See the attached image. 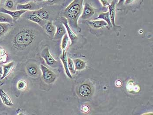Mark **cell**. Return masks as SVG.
<instances>
[{"label": "cell", "mask_w": 153, "mask_h": 115, "mask_svg": "<svg viewBox=\"0 0 153 115\" xmlns=\"http://www.w3.org/2000/svg\"><path fill=\"white\" fill-rule=\"evenodd\" d=\"M27 20L15 28L11 39V47L18 51H25L34 49L44 39L45 33L36 23Z\"/></svg>", "instance_id": "1"}, {"label": "cell", "mask_w": 153, "mask_h": 115, "mask_svg": "<svg viewBox=\"0 0 153 115\" xmlns=\"http://www.w3.org/2000/svg\"><path fill=\"white\" fill-rule=\"evenodd\" d=\"M84 1L72 0L61 10L59 15L67 19L69 25L75 33H81L82 31L78 21L82 12Z\"/></svg>", "instance_id": "2"}, {"label": "cell", "mask_w": 153, "mask_h": 115, "mask_svg": "<svg viewBox=\"0 0 153 115\" xmlns=\"http://www.w3.org/2000/svg\"><path fill=\"white\" fill-rule=\"evenodd\" d=\"M65 7L63 5H48L44 4L41 8L32 11V12L42 20L53 21L54 19H56L58 18L60 12Z\"/></svg>", "instance_id": "3"}, {"label": "cell", "mask_w": 153, "mask_h": 115, "mask_svg": "<svg viewBox=\"0 0 153 115\" xmlns=\"http://www.w3.org/2000/svg\"><path fill=\"white\" fill-rule=\"evenodd\" d=\"M43 3H39L34 1H31L25 3L17 4L16 9L17 10H24L27 11H35L43 6Z\"/></svg>", "instance_id": "4"}, {"label": "cell", "mask_w": 153, "mask_h": 115, "mask_svg": "<svg viewBox=\"0 0 153 115\" xmlns=\"http://www.w3.org/2000/svg\"><path fill=\"white\" fill-rule=\"evenodd\" d=\"M117 2L116 1H112L110 4L108 6L109 12V18L111 24H112V28L117 33V35H119L120 34V32L122 29V27L120 26H118L115 23V17H116V5L117 4Z\"/></svg>", "instance_id": "5"}, {"label": "cell", "mask_w": 153, "mask_h": 115, "mask_svg": "<svg viewBox=\"0 0 153 115\" xmlns=\"http://www.w3.org/2000/svg\"><path fill=\"white\" fill-rule=\"evenodd\" d=\"M143 2V0H125L123 11L126 13L128 12H135L140 9Z\"/></svg>", "instance_id": "6"}, {"label": "cell", "mask_w": 153, "mask_h": 115, "mask_svg": "<svg viewBox=\"0 0 153 115\" xmlns=\"http://www.w3.org/2000/svg\"><path fill=\"white\" fill-rule=\"evenodd\" d=\"M43 81L48 84L53 83L56 79V75L54 72L43 65H40Z\"/></svg>", "instance_id": "7"}, {"label": "cell", "mask_w": 153, "mask_h": 115, "mask_svg": "<svg viewBox=\"0 0 153 115\" xmlns=\"http://www.w3.org/2000/svg\"><path fill=\"white\" fill-rule=\"evenodd\" d=\"M53 23L56 28V31L53 39L55 41H60L62 40L64 35L67 33L66 28L59 18L55 20L53 22Z\"/></svg>", "instance_id": "8"}, {"label": "cell", "mask_w": 153, "mask_h": 115, "mask_svg": "<svg viewBox=\"0 0 153 115\" xmlns=\"http://www.w3.org/2000/svg\"><path fill=\"white\" fill-rule=\"evenodd\" d=\"M41 56L49 66L53 68L58 67L59 63L58 61L54 59L51 54L48 47H46L42 50L41 52Z\"/></svg>", "instance_id": "9"}, {"label": "cell", "mask_w": 153, "mask_h": 115, "mask_svg": "<svg viewBox=\"0 0 153 115\" xmlns=\"http://www.w3.org/2000/svg\"><path fill=\"white\" fill-rule=\"evenodd\" d=\"M96 9L88 2H86L83 4V8L82 15L80 18L82 20L90 19L95 15Z\"/></svg>", "instance_id": "10"}, {"label": "cell", "mask_w": 153, "mask_h": 115, "mask_svg": "<svg viewBox=\"0 0 153 115\" xmlns=\"http://www.w3.org/2000/svg\"><path fill=\"white\" fill-rule=\"evenodd\" d=\"M22 16L25 19L27 20L30 21L34 23L38 24L42 28H43V26L46 24L47 21L44 20L40 18L39 17L33 14L31 11H28L22 15Z\"/></svg>", "instance_id": "11"}, {"label": "cell", "mask_w": 153, "mask_h": 115, "mask_svg": "<svg viewBox=\"0 0 153 115\" xmlns=\"http://www.w3.org/2000/svg\"><path fill=\"white\" fill-rule=\"evenodd\" d=\"M27 12H28V11L24 10H13V11L7 10V9L4 7H1L0 8V12L9 15L13 19L14 22L17 21L18 19H19L22 16V15Z\"/></svg>", "instance_id": "12"}, {"label": "cell", "mask_w": 153, "mask_h": 115, "mask_svg": "<svg viewBox=\"0 0 153 115\" xmlns=\"http://www.w3.org/2000/svg\"><path fill=\"white\" fill-rule=\"evenodd\" d=\"M58 18H59L60 22L65 25L66 30H67V33H68V36L69 38L71 39V43L70 45V46H71L73 44L74 42H75V40L78 39V37L76 35V33L71 30V29L70 27L67 19L64 17L61 16L59 17Z\"/></svg>", "instance_id": "13"}, {"label": "cell", "mask_w": 153, "mask_h": 115, "mask_svg": "<svg viewBox=\"0 0 153 115\" xmlns=\"http://www.w3.org/2000/svg\"><path fill=\"white\" fill-rule=\"evenodd\" d=\"M42 29L50 39H53L56 31V28L53 24V21H47Z\"/></svg>", "instance_id": "14"}, {"label": "cell", "mask_w": 153, "mask_h": 115, "mask_svg": "<svg viewBox=\"0 0 153 115\" xmlns=\"http://www.w3.org/2000/svg\"><path fill=\"white\" fill-rule=\"evenodd\" d=\"M91 86L87 83L81 85L78 89V93L80 97L83 99H86L90 96L92 93Z\"/></svg>", "instance_id": "15"}, {"label": "cell", "mask_w": 153, "mask_h": 115, "mask_svg": "<svg viewBox=\"0 0 153 115\" xmlns=\"http://www.w3.org/2000/svg\"><path fill=\"white\" fill-rule=\"evenodd\" d=\"M88 22V23L91 27L94 29H102L104 27L108 26L107 23L103 20H89Z\"/></svg>", "instance_id": "16"}, {"label": "cell", "mask_w": 153, "mask_h": 115, "mask_svg": "<svg viewBox=\"0 0 153 115\" xmlns=\"http://www.w3.org/2000/svg\"><path fill=\"white\" fill-rule=\"evenodd\" d=\"M102 19L105 21L107 23L108 26L107 27L108 30H110L112 29V24H111L109 18V12L107 11L106 12H102L99 14V16L95 18L94 20Z\"/></svg>", "instance_id": "17"}, {"label": "cell", "mask_w": 153, "mask_h": 115, "mask_svg": "<svg viewBox=\"0 0 153 115\" xmlns=\"http://www.w3.org/2000/svg\"><path fill=\"white\" fill-rule=\"evenodd\" d=\"M0 98L3 103L7 106H12L13 105V103L11 98L7 94L6 92L2 89H0Z\"/></svg>", "instance_id": "18"}, {"label": "cell", "mask_w": 153, "mask_h": 115, "mask_svg": "<svg viewBox=\"0 0 153 115\" xmlns=\"http://www.w3.org/2000/svg\"><path fill=\"white\" fill-rule=\"evenodd\" d=\"M14 62H11L7 65H4L3 66V73L2 76L1 78V80H3L7 77L11 72H12V69L14 67Z\"/></svg>", "instance_id": "19"}, {"label": "cell", "mask_w": 153, "mask_h": 115, "mask_svg": "<svg viewBox=\"0 0 153 115\" xmlns=\"http://www.w3.org/2000/svg\"><path fill=\"white\" fill-rule=\"evenodd\" d=\"M60 60L62 61L65 68V73L67 74L68 77L70 79H72V76L69 70L68 67V56H67V52L65 53H62V55L60 57Z\"/></svg>", "instance_id": "20"}, {"label": "cell", "mask_w": 153, "mask_h": 115, "mask_svg": "<svg viewBox=\"0 0 153 115\" xmlns=\"http://www.w3.org/2000/svg\"><path fill=\"white\" fill-rule=\"evenodd\" d=\"M68 0H44L43 4L48 5H63L65 7Z\"/></svg>", "instance_id": "21"}, {"label": "cell", "mask_w": 153, "mask_h": 115, "mask_svg": "<svg viewBox=\"0 0 153 115\" xmlns=\"http://www.w3.org/2000/svg\"><path fill=\"white\" fill-rule=\"evenodd\" d=\"M61 43V48L62 49V53H65L67 49L69 46V38L67 33L64 35L62 39Z\"/></svg>", "instance_id": "22"}, {"label": "cell", "mask_w": 153, "mask_h": 115, "mask_svg": "<svg viewBox=\"0 0 153 115\" xmlns=\"http://www.w3.org/2000/svg\"><path fill=\"white\" fill-rule=\"evenodd\" d=\"M12 24L0 22V37L4 36L7 33L12 26Z\"/></svg>", "instance_id": "23"}, {"label": "cell", "mask_w": 153, "mask_h": 115, "mask_svg": "<svg viewBox=\"0 0 153 115\" xmlns=\"http://www.w3.org/2000/svg\"><path fill=\"white\" fill-rule=\"evenodd\" d=\"M73 62L76 70H82L86 67V63L81 59H75L74 60Z\"/></svg>", "instance_id": "24"}, {"label": "cell", "mask_w": 153, "mask_h": 115, "mask_svg": "<svg viewBox=\"0 0 153 115\" xmlns=\"http://www.w3.org/2000/svg\"><path fill=\"white\" fill-rule=\"evenodd\" d=\"M0 22L13 24L14 21L9 15L0 12Z\"/></svg>", "instance_id": "25"}, {"label": "cell", "mask_w": 153, "mask_h": 115, "mask_svg": "<svg viewBox=\"0 0 153 115\" xmlns=\"http://www.w3.org/2000/svg\"><path fill=\"white\" fill-rule=\"evenodd\" d=\"M16 3L13 0H6L4 2V7H5L4 8H6L7 10H12V9H14V7H16V6H15Z\"/></svg>", "instance_id": "26"}, {"label": "cell", "mask_w": 153, "mask_h": 115, "mask_svg": "<svg viewBox=\"0 0 153 115\" xmlns=\"http://www.w3.org/2000/svg\"><path fill=\"white\" fill-rule=\"evenodd\" d=\"M68 67L69 70L71 74H75L76 70L74 67V63L73 61L71 60L70 58H68Z\"/></svg>", "instance_id": "27"}, {"label": "cell", "mask_w": 153, "mask_h": 115, "mask_svg": "<svg viewBox=\"0 0 153 115\" xmlns=\"http://www.w3.org/2000/svg\"><path fill=\"white\" fill-rule=\"evenodd\" d=\"M27 72L31 76H35L38 73V70L33 65H30L27 68Z\"/></svg>", "instance_id": "28"}, {"label": "cell", "mask_w": 153, "mask_h": 115, "mask_svg": "<svg viewBox=\"0 0 153 115\" xmlns=\"http://www.w3.org/2000/svg\"><path fill=\"white\" fill-rule=\"evenodd\" d=\"M27 86V82L23 80H21L18 82L17 87L19 90L23 91L26 89Z\"/></svg>", "instance_id": "29"}, {"label": "cell", "mask_w": 153, "mask_h": 115, "mask_svg": "<svg viewBox=\"0 0 153 115\" xmlns=\"http://www.w3.org/2000/svg\"><path fill=\"white\" fill-rule=\"evenodd\" d=\"M125 1V0H118L116 5V11H123Z\"/></svg>", "instance_id": "30"}, {"label": "cell", "mask_w": 153, "mask_h": 115, "mask_svg": "<svg viewBox=\"0 0 153 115\" xmlns=\"http://www.w3.org/2000/svg\"><path fill=\"white\" fill-rule=\"evenodd\" d=\"M134 82L133 81H129L126 85V89L129 92L133 91V89L134 87Z\"/></svg>", "instance_id": "31"}, {"label": "cell", "mask_w": 153, "mask_h": 115, "mask_svg": "<svg viewBox=\"0 0 153 115\" xmlns=\"http://www.w3.org/2000/svg\"><path fill=\"white\" fill-rule=\"evenodd\" d=\"M103 7H107L110 4L109 0H99Z\"/></svg>", "instance_id": "32"}, {"label": "cell", "mask_w": 153, "mask_h": 115, "mask_svg": "<svg viewBox=\"0 0 153 115\" xmlns=\"http://www.w3.org/2000/svg\"><path fill=\"white\" fill-rule=\"evenodd\" d=\"M13 1H15L17 4H23L30 1H34V0H13Z\"/></svg>", "instance_id": "33"}, {"label": "cell", "mask_w": 153, "mask_h": 115, "mask_svg": "<svg viewBox=\"0 0 153 115\" xmlns=\"http://www.w3.org/2000/svg\"><path fill=\"white\" fill-rule=\"evenodd\" d=\"M140 90V87L138 85L134 86L133 91L134 92H138Z\"/></svg>", "instance_id": "34"}, {"label": "cell", "mask_w": 153, "mask_h": 115, "mask_svg": "<svg viewBox=\"0 0 153 115\" xmlns=\"http://www.w3.org/2000/svg\"><path fill=\"white\" fill-rule=\"evenodd\" d=\"M89 110V108H88V106H83L82 108V110L83 112L85 113H88V112Z\"/></svg>", "instance_id": "35"}, {"label": "cell", "mask_w": 153, "mask_h": 115, "mask_svg": "<svg viewBox=\"0 0 153 115\" xmlns=\"http://www.w3.org/2000/svg\"><path fill=\"white\" fill-rule=\"evenodd\" d=\"M116 85L117 87H120L122 85V82L120 80H118L116 83Z\"/></svg>", "instance_id": "36"}, {"label": "cell", "mask_w": 153, "mask_h": 115, "mask_svg": "<svg viewBox=\"0 0 153 115\" xmlns=\"http://www.w3.org/2000/svg\"><path fill=\"white\" fill-rule=\"evenodd\" d=\"M3 73V70L2 68L0 66V74L2 75Z\"/></svg>", "instance_id": "37"}, {"label": "cell", "mask_w": 153, "mask_h": 115, "mask_svg": "<svg viewBox=\"0 0 153 115\" xmlns=\"http://www.w3.org/2000/svg\"><path fill=\"white\" fill-rule=\"evenodd\" d=\"M34 1H35L36 2H37L42 3L44 0H34Z\"/></svg>", "instance_id": "38"}, {"label": "cell", "mask_w": 153, "mask_h": 115, "mask_svg": "<svg viewBox=\"0 0 153 115\" xmlns=\"http://www.w3.org/2000/svg\"><path fill=\"white\" fill-rule=\"evenodd\" d=\"M112 1H113V0H109V1H110V3H111V2H112ZM114 1H117V2H118V0H114Z\"/></svg>", "instance_id": "39"}, {"label": "cell", "mask_w": 153, "mask_h": 115, "mask_svg": "<svg viewBox=\"0 0 153 115\" xmlns=\"http://www.w3.org/2000/svg\"><path fill=\"white\" fill-rule=\"evenodd\" d=\"M1 0H0V4H1Z\"/></svg>", "instance_id": "40"}, {"label": "cell", "mask_w": 153, "mask_h": 115, "mask_svg": "<svg viewBox=\"0 0 153 115\" xmlns=\"http://www.w3.org/2000/svg\"><path fill=\"white\" fill-rule=\"evenodd\" d=\"M68 1H70V0H68Z\"/></svg>", "instance_id": "41"}]
</instances>
